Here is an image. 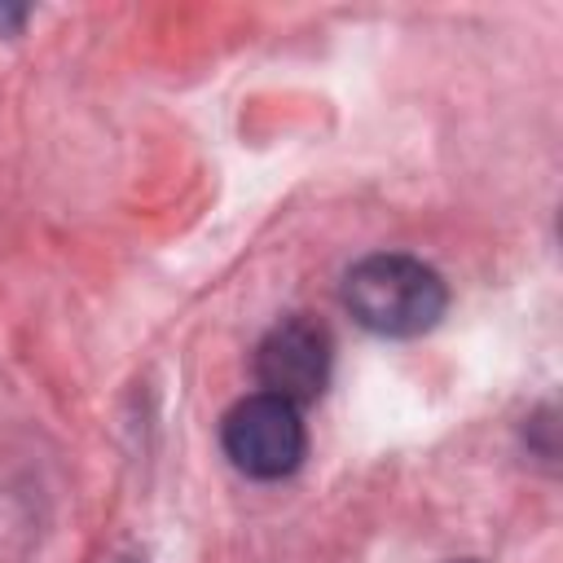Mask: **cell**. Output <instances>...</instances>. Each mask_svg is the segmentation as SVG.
Returning a JSON list of instances; mask_svg holds the SVG:
<instances>
[{
    "label": "cell",
    "mask_w": 563,
    "mask_h": 563,
    "mask_svg": "<svg viewBox=\"0 0 563 563\" xmlns=\"http://www.w3.org/2000/svg\"><path fill=\"white\" fill-rule=\"evenodd\" d=\"M343 308L369 334L418 339V334L440 325V317L449 308V286L418 255L378 251V255H365V260H356L347 268Z\"/></svg>",
    "instance_id": "1"
},
{
    "label": "cell",
    "mask_w": 563,
    "mask_h": 563,
    "mask_svg": "<svg viewBox=\"0 0 563 563\" xmlns=\"http://www.w3.org/2000/svg\"><path fill=\"white\" fill-rule=\"evenodd\" d=\"M220 444L246 479H286L299 471L308 453L303 413L299 405L268 391L242 396L220 422Z\"/></svg>",
    "instance_id": "2"
},
{
    "label": "cell",
    "mask_w": 563,
    "mask_h": 563,
    "mask_svg": "<svg viewBox=\"0 0 563 563\" xmlns=\"http://www.w3.org/2000/svg\"><path fill=\"white\" fill-rule=\"evenodd\" d=\"M255 378L268 396L303 409L330 383V334L308 317H282L255 347Z\"/></svg>",
    "instance_id": "3"
},
{
    "label": "cell",
    "mask_w": 563,
    "mask_h": 563,
    "mask_svg": "<svg viewBox=\"0 0 563 563\" xmlns=\"http://www.w3.org/2000/svg\"><path fill=\"white\" fill-rule=\"evenodd\" d=\"M31 9L26 4H0V35H18L26 26Z\"/></svg>",
    "instance_id": "4"
},
{
    "label": "cell",
    "mask_w": 563,
    "mask_h": 563,
    "mask_svg": "<svg viewBox=\"0 0 563 563\" xmlns=\"http://www.w3.org/2000/svg\"><path fill=\"white\" fill-rule=\"evenodd\" d=\"M462 563H475V559H462Z\"/></svg>",
    "instance_id": "5"
}]
</instances>
